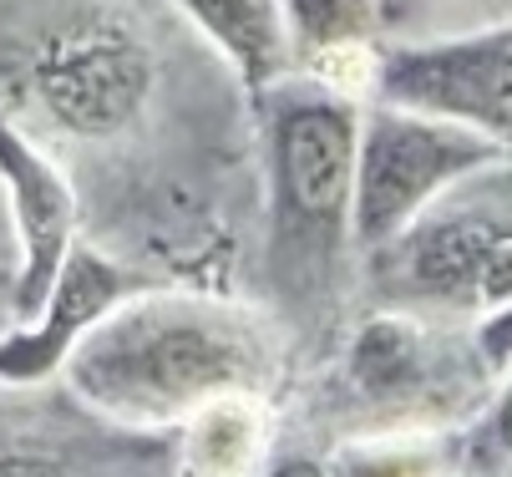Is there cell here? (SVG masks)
<instances>
[{
  "label": "cell",
  "mask_w": 512,
  "mask_h": 477,
  "mask_svg": "<svg viewBox=\"0 0 512 477\" xmlns=\"http://www.w3.org/2000/svg\"><path fill=\"white\" fill-rule=\"evenodd\" d=\"M335 477H447L452 452L431 437H406V442H371V447H350L330 467Z\"/></svg>",
  "instance_id": "13"
},
{
  "label": "cell",
  "mask_w": 512,
  "mask_h": 477,
  "mask_svg": "<svg viewBox=\"0 0 512 477\" xmlns=\"http://www.w3.org/2000/svg\"><path fill=\"white\" fill-rule=\"evenodd\" d=\"M183 477H259L264 462V412L249 391L213 396L193 412Z\"/></svg>",
  "instance_id": "10"
},
{
  "label": "cell",
  "mask_w": 512,
  "mask_h": 477,
  "mask_svg": "<svg viewBox=\"0 0 512 477\" xmlns=\"http://www.w3.org/2000/svg\"><path fill=\"white\" fill-rule=\"evenodd\" d=\"M188 16L218 41L239 77L264 92L295 66V31H289L284 0H183Z\"/></svg>",
  "instance_id": "8"
},
{
  "label": "cell",
  "mask_w": 512,
  "mask_h": 477,
  "mask_svg": "<svg viewBox=\"0 0 512 477\" xmlns=\"http://www.w3.org/2000/svg\"><path fill=\"white\" fill-rule=\"evenodd\" d=\"M507 158L482 132L431 117L401 102H371L360 122V173H355V244L386 249L406 239L436 198L472 173Z\"/></svg>",
  "instance_id": "3"
},
{
  "label": "cell",
  "mask_w": 512,
  "mask_h": 477,
  "mask_svg": "<svg viewBox=\"0 0 512 477\" xmlns=\"http://www.w3.org/2000/svg\"><path fill=\"white\" fill-rule=\"evenodd\" d=\"M264 477H335V472H325V467H320V462H310V457H289V462L269 467Z\"/></svg>",
  "instance_id": "17"
},
{
  "label": "cell",
  "mask_w": 512,
  "mask_h": 477,
  "mask_svg": "<svg viewBox=\"0 0 512 477\" xmlns=\"http://www.w3.org/2000/svg\"><path fill=\"white\" fill-rule=\"evenodd\" d=\"M411 280L436 300H482L487 269L502 249V229L482 219H436L411 234Z\"/></svg>",
  "instance_id": "9"
},
{
  "label": "cell",
  "mask_w": 512,
  "mask_h": 477,
  "mask_svg": "<svg viewBox=\"0 0 512 477\" xmlns=\"http://www.w3.org/2000/svg\"><path fill=\"white\" fill-rule=\"evenodd\" d=\"M350 376L365 396H416L426 386V340L406 320H376L365 325L355 351H350Z\"/></svg>",
  "instance_id": "11"
},
{
  "label": "cell",
  "mask_w": 512,
  "mask_h": 477,
  "mask_svg": "<svg viewBox=\"0 0 512 477\" xmlns=\"http://www.w3.org/2000/svg\"><path fill=\"white\" fill-rule=\"evenodd\" d=\"M31 87L71 138H117L153 97V51L112 16L71 21L36 51Z\"/></svg>",
  "instance_id": "4"
},
{
  "label": "cell",
  "mask_w": 512,
  "mask_h": 477,
  "mask_svg": "<svg viewBox=\"0 0 512 477\" xmlns=\"http://www.w3.org/2000/svg\"><path fill=\"white\" fill-rule=\"evenodd\" d=\"M132 275L117 269L107 254L92 249H71L61 275L51 285V300L41 310V325L31 335H11L0 340V381H36L46 376L56 361L71 356V346L132 295Z\"/></svg>",
  "instance_id": "7"
},
{
  "label": "cell",
  "mask_w": 512,
  "mask_h": 477,
  "mask_svg": "<svg viewBox=\"0 0 512 477\" xmlns=\"http://www.w3.org/2000/svg\"><path fill=\"white\" fill-rule=\"evenodd\" d=\"M0 178H6V188L16 198V224H21V249H26L16 310H21V320H36L51 300V285L61 275L66 254H71V214H77V203H71L61 168L16 122H6V112H0Z\"/></svg>",
  "instance_id": "6"
},
{
  "label": "cell",
  "mask_w": 512,
  "mask_h": 477,
  "mask_svg": "<svg viewBox=\"0 0 512 477\" xmlns=\"http://www.w3.org/2000/svg\"><path fill=\"white\" fill-rule=\"evenodd\" d=\"M71 386L117 422H173L229 391H254L269 356L259 330L208 300L148 295L107 310L66 356Z\"/></svg>",
  "instance_id": "1"
},
{
  "label": "cell",
  "mask_w": 512,
  "mask_h": 477,
  "mask_svg": "<svg viewBox=\"0 0 512 477\" xmlns=\"http://www.w3.org/2000/svg\"><path fill=\"white\" fill-rule=\"evenodd\" d=\"M365 107L325 77H279L264 87L269 127V214L274 269L295 290L325 280L345 239H355V173H360Z\"/></svg>",
  "instance_id": "2"
},
{
  "label": "cell",
  "mask_w": 512,
  "mask_h": 477,
  "mask_svg": "<svg viewBox=\"0 0 512 477\" xmlns=\"http://www.w3.org/2000/svg\"><path fill=\"white\" fill-rule=\"evenodd\" d=\"M467 457H472V467H482V472L512 467V381H507L502 396L492 401V412L472 427Z\"/></svg>",
  "instance_id": "14"
},
{
  "label": "cell",
  "mask_w": 512,
  "mask_h": 477,
  "mask_svg": "<svg viewBox=\"0 0 512 477\" xmlns=\"http://www.w3.org/2000/svg\"><path fill=\"white\" fill-rule=\"evenodd\" d=\"M381 102L462 122L512 153V21L376 51Z\"/></svg>",
  "instance_id": "5"
},
{
  "label": "cell",
  "mask_w": 512,
  "mask_h": 477,
  "mask_svg": "<svg viewBox=\"0 0 512 477\" xmlns=\"http://www.w3.org/2000/svg\"><path fill=\"white\" fill-rule=\"evenodd\" d=\"M0 477H71L51 457H0Z\"/></svg>",
  "instance_id": "16"
},
{
  "label": "cell",
  "mask_w": 512,
  "mask_h": 477,
  "mask_svg": "<svg viewBox=\"0 0 512 477\" xmlns=\"http://www.w3.org/2000/svg\"><path fill=\"white\" fill-rule=\"evenodd\" d=\"M477 356L492 376H507L512 371V300L507 305H492L482 330H477Z\"/></svg>",
  "instance_id": "15"
},
{
  "label": "cell",
  "mask_w": 512,
  "mask_h": 477,
  "mask_svg": "<svg viewBox=\"0 0 512 477\" xmlns=\"http://www.w3.org/2000/svg\"><path fill=\"white\" fill-rule=\"evenodd\" d=\"M284 16L295 31V46L315 61V72L371 51V0H284Z\"/></svg>",
  "instance_id": "12"
}]
</instances>
